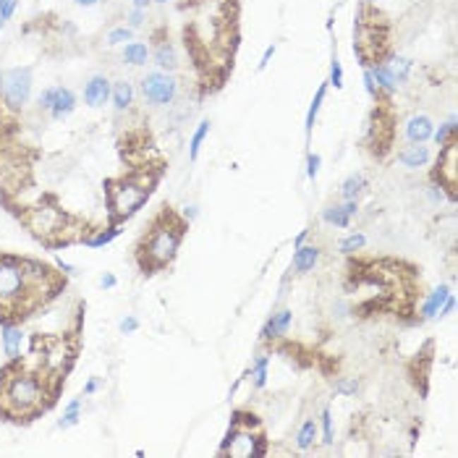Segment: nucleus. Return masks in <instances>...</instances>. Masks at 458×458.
<instances>
[{"label":"nucleus","mask_w":458,"mask_h":458,"mask_svg":"<svg viewBox=\"0 0 458 458\" xmlns=\"http://www.w3.org/2000/svg\"><path fill=\"white\" fill-rule=\"evenodd\" d=\"M453 312H456V296L450 294V296L445 299V304H442L440 315H438V317H440V320H442V317H450V315H453Z\"/></svg>","instance_id":"a18cd8bd"},{"label":"nucleus","mask_w":458,"mask_h":458,"mask_svg":"<svg viewBox=\"0 0 458 458\" xmlns=\"http://www.w3.org/2000/svg\"><path fill=\"white\" fill-rule=\"evenodd\" d=\"M32 90H35L32 66H13V68L0 71V100L6 110L21 113L32 100Z\"/></svg>","instance_id":"423d86ee"},{"label":"nucleus","mask_w":458,"mask_h":458,"mask_svg":"<svg viewBox=\"0 0 458 458\" xmlns=\"http://www.w3.org/2000/svg\"><path fill=\"white\" fill-rule=\"evenodd\" d=\"M18 8V0H0V29L8 24Z\"/></svg>","instance_id":"e433bc0d"},{"label":"nucleus","mask_w":458,"mask_h":458,"mask_svg":"<svg viewBox=\"0 0 458 458\" xmlns=\"http://www.w3.org/2000/svg\"><path fill=\"white\" fill-rule=\"evenodd\" d=\"M367 68H369V73H372L375 84H378L380 95H395V92H398V81H395L393 68H390V64H387V61H382V58H375Z\"/></svg>","instance_id":"f3484780"},{"label":"nucleus","mask_w":458,"mask_h":458,"mask_svg":"<svg viewBox=\"0 0 458 458\" xmlns=\"http://www.w3.org/2000/svg\"><path fill=\"white\" fill-rule=\"evenodd\" d=\"M356 215H359V199H341L323 210V220L332 228H349Z\"/></svg>","instance_id":"9b49d317"},{"label":"nucleus","mask_w":458,"mask_h":458,"mask_svg":"<svg viewBox=\"0 0 458 458\" xmlns=\"http://www.w3.org/2000/svg\"><path fill=\"white\" fill-rule=\"evenodd\" d=\"M53 97H55V87H47V90H42V95L37 97V110L47 113V110H50V105H53Z\"/></svg>","instance_id":"a19ab883"},{"label":"nucleus","mask_w":458,"mask_h":458,"mask_svg":"<svg viewBox=\"0 0 458 458\" xmlns=\"http://www.w3.org/2000/svg\"><path fill=\"white\" fill-rule=\"evenodd\" d=\"M453 294V288L448 286V283H440V286H435L427 294V299L422 301V309H419V315H422V320H438V315H440L442 304H445V299Z\"/></svg>","instance_id":"a211bd4d"},{"label":"nucleus","mask_w":458,"mask_h":458,"mask_svg":"<svg viewBox=\"0 0 458 458\" xmlns=\"http://www.w3.org/2000/svg\"><path fill=\"white\" fill-rule=\"evenodd\" d=\"M152 3H157V6H168V3H173V0H152Z\"/></svg>","instance_id":"864d4df0"},{"label":"nucleus","mask_w":458,"mask_h":458,"mask_svg":"<svg viewBox=\"0 0 458 458\" xmlns=\"http://www.w3.org/2000/svg\"><path fill=\"white\" fill-rule=\"evenodd\" d=\"M0 343H3V354H6L11 361H21L24 330H21L13 320H3V323H0Z\"/></svg>","instance_id":"ddd939ff"},{"label":"nucleus","mask_w":458,"mask_h":458,"mask_svg":"<svg viewBox=\"0 0 458 458\" xmlns=\"http://www.w3.org/2000/svg\"><path fill=\"white\" fill-rule=\"evenodd\" d=\"M375 3H378V0H364V6H375Z\"/></svg>","instance_id":"5fc2aeb1"},{"label":"nucleus","mask_w":458,"mask_h":458,"mask_svg":"<svg viewBox=\"0 0 458 458\" xmlns=\"http://www.w3.org/2000/svg\"><path fill=\"white\" fill-rule=\"evenodd\" d=\"M142 97L147 105H155V108H171L173 102L179 100V90L181 84L176 79V73L171 71H150L142 76Z\"/></svg>","instance_id":"0eeeda50"},{"label":"nucleus","mask_w":458,"mask_h":458,"mask_svg":"<svg viewBox=\"0 0 458 458\" xmlns=\"http://www.w3.org/2000/svg\"><path fill=\"white\" fill-rule=\"evenodd\" d=\"M110 90H113V84L108 81V76L95 73V76H90L87 84H84V102H87L90 108H102V105L110 100Z\"/></svg>","instance_id":"2eb2a0df"},{"label":"nucleus","mask_w":458,"mask_h":458,"mask_svg":"<svg viewBox=\"0 0 458 458\" xmlns=\"http://www.w3.org/2000/svg\"><path fill=\"white\" fill-rule=\"evenodd\" d=\"M320 168H323V157L317 152H309L306 155V179L315 181L320 176Z\"/></svg>","instance_id":"4c0bfd02"},{"label":"nucleus","mask_w":458,"mask_h":458,"mask_svg":"<svg viewBox=\"0 0 458 458\" xmlns=\"http://www.w3.org/2000/svg\"><path fill=\"white\" fill-rule=\"evenodd\" d=\"M291 323H294V312L291 309H278L265 320L260 330V341L262 343H275L280 341L288 330H291Z\"/></svg>","instance_id":"f8f14e48"},{"label":"nucleus","mask_w":458,"mask_h":458,"mask_svg":"<svg viewBox=\"0 0 458 458\" xmlns=\"http://www.w3.org/2000/svg\"><path fill=\"white\" fill-rule=\"evenodd\" d=\"M387 64L393 68V76H395V81H398V87H404L406 81L411 79V71H414L411 58H406V55H393Z\"/></svg>","instance_id":"c756f323"},{"label":"nucleus","mask_w":458,"mask_h":458,"mask_svg":"<svg viewBox=\"0 0 458 458\" xmlns=\"http://www.w3.org/2000/svg\"><path fill=\"white\" fill-rule=\"evenodd\" d=\"M361 84H364V92H367L372 100H380V92H378V84H375V79H372V73H369V68H364V73H361Z\"/></svg>","instance_id":"ea45409f"},{"label":"nucleus","mask_w":458,"mask_h":458,"mask_svg":"<svg viewBox=\"0 0 458 458\" xmlns=\"http://www.w3.org/2000/svg\"><path fill=\"white\" fill-rule=\"evenodd\" d=\"M252 378V387L254 390H265L270 380V354H260L257 359L252 361V367L246 372Z\"/></svg>","instance_id":"393cba45"},{"label":"nucleus","mask_w":458,"mask_h":458,"mask_svg":"<svg viewBox=\"0 0 458 458\" xmlns=\"http://www.w3.org/2000/svg\"><path fill=\"white\" fill-rule=\"evenodd\" d=\"M309 234H312L309 228H304V231H299V234L294 236V249H296V246H301V243H306V239H309Z\"/></svg>","instance_id":"8fccbe9b"},{"label":"nucleus","mask_w":458,"mask_h":458,"mask_svg":"<svg viewBox=\"0 0 458 458\" xmlns=\"http://www.w3.org/2000/svg\"><path fill=\"white\" fill-rule=\"evenodd\" d=\"M61 280L47 265L27 257L0 254V317L3 320L27 317L50 296H55Z\"/></svg>","instance_id":"f257e3e1"},{"label":"nucleus","mask_w":458,"mask_h":458,"mask_svg":"<svg viewBox=\"0 0 458 458\" xmlns=\"http://www.w3.org/2000/svg\"><path fill=\"white\" fill-rule=\"evenodd\" d=\"M432 181L440 183L442 189L456 197L458 186V142H448L445 147H440V155L435 160V173Z\"/></svg>","instance_id":"6e6552de"},{"label":"nucleus","mask_w":458,"mask_h":458,"mask_svg":"<svg viewBox=\"0 0 458 458\" xmlns=\"http://www.w3.org/2000/svg\"><path fill=\"white\" fill-rule=\"evenodd\" d=\"M327 87H330V84H327V81H323V84L317 87L312 102H309V110H306V123H304L306 139H309V136H312V131H315L317 116H320V110H323V102H325V97H327Z\"/></svg>","instance_id":"5701e85b"},{"label":"nucleus","mask_w":458,"mask_h":458,"mask_svg":"<svg viewBox=\"0 0 458 458\" xmlns=\"http://www.w3.org/2000/svg\"><path fill=\"white\" fill-rule=\"evenodd\" d=\"M367 189H369L367 176L364 173H351L341 183V199H359L367 194Z\"/></svg>","instance_id":"b1692460"},{"label":"nucleus","mask_w":458,"mask_h":458,"mask_svg":"<svg viewBox=\"0 0 458 458\" xmlns=\"http://www.w3.org/2000/svg\"><path fill=\"white\" fill-rule=\"evenodd\" d=\"M76 6H81V8H92V6H97L100 0H73Z\"/></svg>","instance_id":"3c124183"},{"label":"nucleus","mask_w":458,"mask_h":458,"mask_svg":"<svg viewBox=\"0 0 458 458\" xmlns=\"http://www.w3.org/2000/svg\"><path fill=\"white\" fill-rule=\"evenodd\" d=\"M100 286L108 288V291H110V288H116V286H118V278L113 275V272H105V275L100 278Z\"/></svg>","instance_id":"de8ad7c7"},{"label":"nucleus","mask_w":458,"mask_h":458,"mask_svg":"<svg viewBox=\"0 0 458 458\" xmlns=\"http://www.w3.org/2000/svg\"><path fill=\"white\" fill-rule=\"evenodd\" d=\"M73 359V349L66 338H53L42 343V356H40V372L42 375H64L66 367Z\"/></svg>","instance_id":"1a4fd4ad"},{"label":"nucleus","mask_w":458,"mask_h":458,"mask_svg":"<svg viewBox=\"0 0 458 458\" xmlns=\"http://www.w3.org/2000/svg\"><path fill=\"white\" fill-rule=\"evenodd\" d=\"M317 427H320V438H323V445L332 448V445H335V424H332V411H330V409H323L320 419H317Z\"/></svg>","instance_id":"2f4dec72"},{"label":"nucleus","mask_w":458,"mask_h":458,"mask_svg":"<svg viewBox=\"0 0 458 458\" xmlns=\"http://www.w3.org/2000/svg\"><path fill=\"white\" fill-rule=\"evenodd\" d=\"M102 387V378H90L84 382V395H95Z\"/></svg>","instance_id":"c03bdc74"},{"label":"nucleus","mask_w":458,"mask_h":458,"mask_svg":"<svg viewBox=\"0 0 458 458\" xmlns=\"http://www.w3.org/2000/svg\"><path fill=\"white\" fill-rule=\"evenodd\" d=\"M152 61L157 66V71H176L179 68V50L171 40H162L157 42V47L152 50Z\"/></svg>","instance_id":"aec40b11"},{"label":"nucleus","mask_w":458,"mask_h":458,"mask_svg":"<svg viewBox=\"0 0 458 458\" xmlns=\"http://www.w3.org/2000/svg\"><path fill=\"white\" fill-rule=\"evenodd\" d=\"M55 267L61 270L64 275H73V272H76V267H73L71 262H66V260H55Z\"/></svg>","instance_id":"09e8293b"},{"label":"nucleus","mask_w":458,"mask_h":458,"mask_svg":"<svg viewBox=\"0 0 458 458\" xmlns=\"http://www.w3.org/2000/svg\"><path fill=\"white\" fill-rule=\"evenodd\" d=\"M456 134H458V121L456 116H450L448 121H442L440 126H435L430 142H435L438 147H445L448 142H456Z\"/></svg>","instance_id":"cd10ccee"},{"label":"nucleus","mask_w":458,"mask_h":458,"mask_svg":"<svg viewBox=\"0 0 458 458\" xmlns=\"http://www.w3.org/2000/svg\"><path fill=\"white\" fill-rule=\"evenodd\" d=\"M181 215H183V220H186V223H194V220L199 217V207L197 205H186Z\"/></svg>","instance_id":"49530a36"},{"label":"nucleus","mask_w":458,"mask_h":458,"mask_svg":"<svg viewBox=\"0 0 458 458\" xmlns=\"http://www.w3.org/2000/svg\"><path fill=\"white\" fill-rule=\"evenodd\" d=\"M323 257V249L315 246V243H301L294 249V260H291V272L296 275H306L317 267V262Z\"/></svg>","instance_id":"dca6fc26"},{"label":"nucleus","mask_w":458,"mask_h":458,"mask_svg":"<svg viewBox=\"0 0 458 458\" xmlns=\"http://www.w3.org/2000/svg\"><path fill=\"white\" fill-rule=\"evenodd\" d=\"M435 131V121L427 113H411L404 121V139L406 144H427Z\"/></svg>","instance_id":"9d476101"},{"label":"nucleus","mask_w":458,"mask_h":458,"mask_svg":"<svg viewBox=\"0 0 458 458\" xmlns=\"http://www.w3.org/2000/svg\"><path fill=\"white\" fill-rule=\"evenodd\" d=\"M150 47H147V42H126L123 45V64L134 66V68H139V66H144L147 61H150Z\"/></svg>","instance_id":"a878e982"},{"label":"nucleus","mask_w":458,"mask_h":458,"mask_svg":"<svg viewBox=\"0 0 458 458\" xmlns=\"http://www.w3.org/2000/svg\"><path fill=\"white\" fill-rule=\"evenodd\" d=\"M150 3H152V0H131V6H134V8H147Z\"/></svg>","instance_id":"603ef678"},{"label":"nucleus","mask_w":458,"mask_h":458,"mask_svg":"<svg viewBox=\"0 0 458 458\" xmlns=\"http://www.w3.org/2000/svg\"><path fill=\"white\" fill-rule=\"evenodd\" d=\"M131 40H134V29L123 24V27L110 29L108 40H105V42H108L110 47H116V45H126V42H131Z\"/></svg>","instance_id":"72a5a7b5"},{"label":"nucleus","mask_w":458,"mask_h":458,"mask_svg":"<svg viewBox=\"0 0 458 458\" xmlns=\"http://www.w3.org/2000/svg\"><path fill=\"white\" fill-rule=\"evenodd\" d=\"M432 147H427V144H409V147H404L401 152H398V157L395 160L404 165L406 171H422V168H427L432 162Z\"/></svg>","instance_id":"4468645a"},{"label":"nucleus","mask_w":458,"mask_h":458,"mask_svg":"<svg viewBox=\"0 0 458 458\" xmlns=\"http://www.w3.org/2000/svg\"><path fill=\"white\" fill-rule=\"evenodd\" d=\"M81 419V398H73V401H68V406L64 409V414H61V419H58V427L61 430H71V427H76Z\"/></svg>","instance_id":"473e14b6"},{"label":"nucleus","mask_w":458,"mask_h":458,"mask_svg":"<svg viewBox=\"0 0 458 458\" xmlns=\"http://www.w3.org/2000/svg\"><path fill=\"white\" fill-rule=\"evenodd\" d=\"M118 330L123 332V335H131V332L139 330V320H136L134 315H126L121 323H118Z\"/></svg>","instance_id":"79ce46f5"},{"label":"nucleus","mask_w":458,"mask_h":458,"mask_svg":"<svg viewBox=\"0 0 458 458\" xmlns=\"http://www.w3.org/2000/svg\"><path fill=\"white\" fill-rule=\"evenodd\" d=\"M327 84L335 87V90H343V64L338 55H332L330 61V79H327Z\"/></svg>","instance_id":"c9c22d12"},{"label":"nucleus","mask_w":458,"mask_h":458,"mask_svg":"<svg viewBox=\"0 0 458 458\" xmlns=\"http://www.w3.org/2000/svg\"><path fill=\"white\" fill-rule=\"evenodd\" d=\"M147 21V8H131L126 13V27L131 29H139Z\"/></svg>","instance_id":"58836bf2"},{"label":"nucleus","mask_w":458,"mask_h":458,"mask_svg":"<svg viewBox=\"0 0 458 458\" xmlns=\"http://www.w3.org/2000/svg\"><path fill=\"white\" fill-rule=\"evenodd\" d=\"M183 231H186V220L176 217L173 212H162L152 225L147 236L139 243V267L144 272H157L165 270L168 265H173V260L179 257L181 241H183Z\"/></svg>","instance_id":"7ed1b4c3"},{"label":"nucleus","mask_w":458,"mask_h":458,"mask_svg":"<svg viewBox=\"0 0 458 458\" xmlns=\"http://www.w3.org/2000/svg\"><path fill=\"white\" fill-rule=\"evenodd\" d=\"M76 110V95H73L68 87H55V97H53V105H50V118L53 121H64L68 118Z\"/></svg>","instance_id":"6ab92c4d"},{"label":"nucleus","mask_w":458,"mask_h":458,"mask_svg":"<svg viewBox=\"0 0 458 458\" xmlns=\"http://www.w3.org/2000/svg\"><path fill=\"white\" fill-rule=\"evenodd\" d=\"M53 401V390H47V378L40 369L18 367V361H11V367L3 369L0 378V414L13 422H27L37 414H42Z\"/></svg>","instance_id":"f03ea898"},{"label":"nucleus","mask_w":458,"mask_h":458,"mask_svg":"<svg viewBox=\"0 0 458 458\" xmlns=\"http://www.w3.org/2000/svg\"><path fill=\"white\" fill-rule=\"evenodd\" d=\"M121 236V223H113L108 225V228H100L97 234L92 236H84V243L90 246V249H102V246H108V243H113Z\"/></svg>","instance_id":"bb28decb"},{"label":"nucleus","mask_w":458,"mask_h":458,"mask_svg":"<svg viewBox=\"0 0 458 458\" xmlns=\"http://www.w3.org/2000/svg\"><path fill=\"white\" fill-rule=\"evenodd\" d=\"M210 128H212V123L210 121H199V126L194 128V134H191L189 139V160L197 162L199 160V152H202V144H205V139L210 136Z\"/></svg>","instance_id":"c85d7f7f"},{"label":"nucleus","mask_w":458,"mask_h":458,"mask_svg":"<svg viewBox=\"0 0 458 458\" xmlns=\"http://www.w3.org/2000/svg\"><path fill=\"white\" fill-rule=\"evenodd\" d=\"M364 246H367V236L359 234V231H354V234H349L346 239L338 241V252H341L343 257H354V254L361 252Z\"/></svg>","instance_id":"7c9ffc66"},{"label":"nucleus","mask_w":458,"mask_h":458,"mask_svg":"<svg viewBox=\"0 0 458 458\" xmlns=\"http://www.w3.org/2000/svg\"><path fill=\"white\" fill-rule=\"evenodd\" d=\"M110 102H113V110H116L118 116L126 113V110L134 105V84L126 79L116 81L113 90H110Z\"/></svg>","instance_id":"412c9836"},{"label":"nucleus","mask_w":458,"mask_h":458,"mask_svg":"<svg viewBox=\"0 0 458 458\" xmlns=\"http://www.w3.org/2000/svg\"><path fill=\"white\" fill-rule=\"evenodd\" d=\"M335 393L338 395H346V398H354V395H359V390H361V382L356 378H341V380H335Z\"/></svg>","instance_id":"f704fd0d"},{"label":"nucleus","mask_w":458,"mask_h":458,"mask_svg":"<svg viewBox=\"0 0 458 458\" xmlns=\"http://www.w3.org/2000/svg\"><path fill=\"white\" fill-rule=\"evenodd\" d=\"M275 53H278V45H275V42H272V45L265 47V53H262L260 64H257V71H265V68H267V66H270V61L275 58Z\"/></svg>","instance_id":"37998d69"},{"label":"nucleus","mask_w":458,"mask_h":458,"mask_svg":"<svg viewBox=\"0 0 458 458\" xmlns=\"http://www.w3.org/2000/svg\"><path fill=\"white\" fill-rule=\"evenodd\" d=\"M155 189V176L147 173H134V176H123V179H113L105 183L108 191V207L113 223H123L128 217H134Z\"/></svg>","instance_id":"20e7f679"},{"label":"nucleus","mask_w":458,"mask_h":458,"mask_svg":"<svg viewBox=\"0 0 458 458\" xmlns=\"http://www.w3.org/2000/svg\"><path fill=\"white\" fill-rule=\"evenodd\" d=\"M317 440H320V427H317V419L315 416H306L304 422H301V427H299L296 432V450L299 453H309V450L315 448Z\"/></svg>","instance_id":"4be33fe9"},{"label":"nucleus","mask_w":458,"mask_h":458,"mask_svg":"<svg viewBox=\"0 0 458 458\" xmlns=\"http://www.w3.org/2000/svg\"><path fill=\"white\" fill-rule=\"evenodd\" d=\"M24 225L32 231L35 239H40L50 249H58V246L73 241L71 236L73 220L66 215L61 207L55 205L53 199H42L40 205L29 207L27 212H24Z\"/></svg>","instance_id":"39448f33"}]
</instances>
